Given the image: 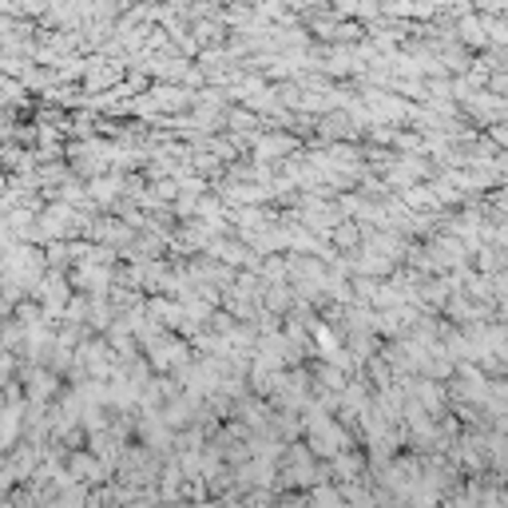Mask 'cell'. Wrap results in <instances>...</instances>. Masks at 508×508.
<instances>
[{
	"label": "cell",
	"mask_w": 508,
	"mask_h": 508,
	"mask_svg": "<svg viewBox=\"0 0 508 508\" xmlns=\"http://www.w3.org/2000/svg\"><path fill=\"white\" fill-rule=\"evenodd\" d=\"M461 36H464V45H477V48L489 45V28H484V20H477V16L464 20V25H461Z\"/></svg>",
	"instance_id": "1"
}]
</instances>
